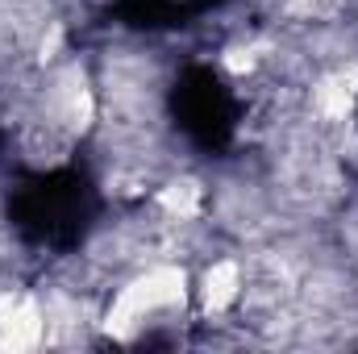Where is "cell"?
Returning a JSON list of instances; mask_svg holds the SVG:
<instances>
[{"instance_id": "obj_5", "label": "cell", "mask_w": 358, "mask_h": 354, "mask_svg": "<svg viewBox=\"0 0 358 354\" xmlns=\"http://www.w3.org/2000/svg\"><path fill=\"white\" fill-rule=\"evenodd\" d=\"M329 4H338V0H287L292 13H321V8H329Z\"/></svg>"}, {"instance_id": "obj_2", "label": "cell", "mask_w": 358, "mask_h": 354, "mask_svg": "<svg viewBox=\"0 0 358 354\" xmlns=\"http://www.w3.org/2000/svg\"><path fill=\"white\" fill-rule=\"evenodd\" d=\"M46 342V304L34 292L0 288V351H34Z\"/></svg>"}, {"instance_id": "obj_1", "label": "cell", "mask_w": 358, "mask_h": 354, "mask_svg": "<svg viewBox=\"0 0 358 354\" xmlns=\"http://www.w3.org/2000/svg\"><path fill=\"white\" fill-rule=\"evenodd\" d=\"M192 304V275L179 263H150L138 267L108 300L100 330L113 342H134L155 325H167Z\"/></svg>"}, {"instance_id": "obj_4", "label": "cell", "mask_w": 358, "mask_h": 354, "mask_svg": "<svg viewBox=\"0 0 358 354\" xmlns=\"http://www.w3.org/2000/svg\"><path fill=\"white\" fill-rule=\"evenodd\" d=\"M155 208L171 221V225H192L200 213H204V187L200 179H167L159 192H155Z\"/></svg>"}, {"instance_id": "obj_3", "label": "cell", "mask_w": 358, "mask_h": 354, "mask_svg": "<svg viewBox=\"0 0 358 354\" xmlns=\"http://www.w3.org/2000/svg\"><path fill=\"white\" fill-rule=\"evenodd\" d=\"M192 300L200 317H225L246 300V263L242 259H213L192 283Z\"/></svg>"}]
</instances>
